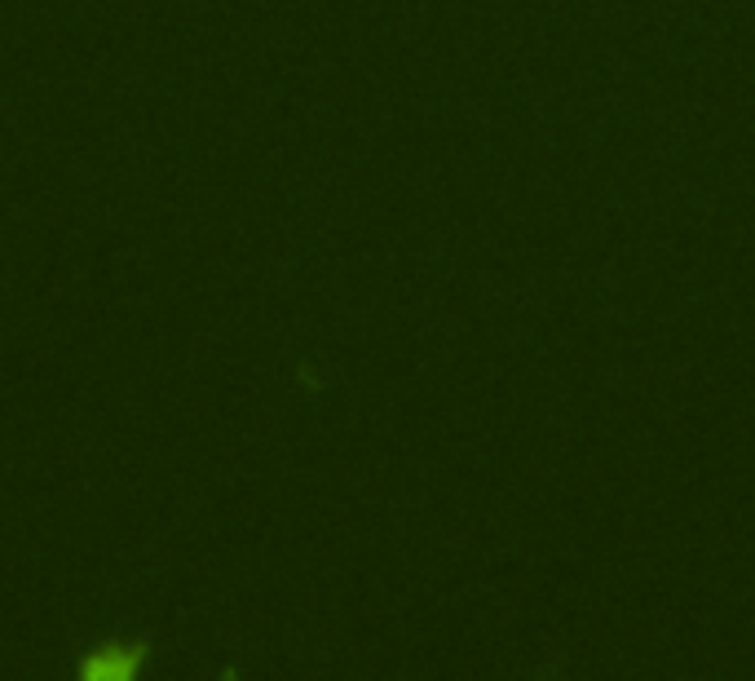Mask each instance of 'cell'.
I'll return each instance as SVG.
<instances>
[{
  "mask_svg": "<svg viewBox=\"0 0 755 681\" xmlns=\"http://www.w3.org/2000/svg\"><path fill=\"white\" fill-rule=\"evenodd\" d=\"M146 659V646H129L124 655L111 646V650H102L98 659H85V677H94V681H102V677H111V681H124V677H133L138 672V663Z\"/></svg>",
  "mask_w": 755,
  "mask_h": 681,
  "instance_id": "obj_1",
  "label": "cell"
}]
</instances>
